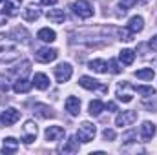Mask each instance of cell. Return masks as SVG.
Here are the masks:
<instances>
[{"instance_id":"1","label":"cell","mask_w":157,"mask_h":155,"mask_svg":"<svg viewBox=\"0 0 157 155\" xmlns=\"http://www.w3.org/2000/svg\"><path fill=\"white\" fill-rule=\"evenodd\" d=\"M95 133H97V130H95V126L91 122H82L77 131V139L80 142H90V141H93Z\"/></svg>"},{"instance_id":"2","label":"cell","mask_w":157,"mask_h":155,"mask_svg":"<svg viewBox=\"0 0 157 155\" xmlns=\"http://www.w3.org/2000/svg\"><path fill=\"white\" fill-rule=\"evenodd\" d=\"M71 9H73V13L80 17V18H90V17H93V7H91V4L88 2V0H78L75 2L73 6H71Z\"/></svg>"},{"instance_id":"3","label":"cell","mask_w":157,"mask_h":155,"mask_svg":"<svg viewBox=\"0 0 157 155\" xmlns=\"http://www.w3.org/2000/svg\"><path fill=\"white\" fill-rule=\"evenodd\" d=\"M71 75H73V68L68 62H62L55 68V77H57V82H60V84L68 82L71 78Z\"/></svg>"},{"instance_id":"4","label":"cell","mask_w":157,"mask_h":155,"mask_svg":"<svg viewBox=\"0 0 157 155\" xmlns=\"http://www.w3.org/2000/svg\"><path fill=\"white\" fill-rule=\"evenodd\" d=\"M78 86H82L84 89H99V91H102V93H106L108 91V86H104V84H101L99 80H95V78H91V77H80L78 78Z\"/></svg>"},{"instance_id":"5","label":"cell","mask_w":157,"mask_h":155,"mask_svg":"<svg viewBox=\"0 0 157 155\" xmlns=\"http://www.w3.org/2000/svg\"><path fill=\"white\" fill-rule=\"evenodd\" d=\"M135 120H137V112H133V110H126V112H122V113H119L117 115L115 124H117L119 128H124V126L133 124Z\"/></svg>"},{"instance_id":"6","label":"cell","mask_w":157,"mask_h":155,"mask_svg":"<svg viewBox=\"0 0 157 155\" xmlns=\"http://www.w3.org/2000/svg\"><path fill=\"white\" fill-rule=\"evenodd\" d=\"M35 139H37V124H35L33 120H26V124H24V135H22V142H26V144H31Z\"/></svg>"},{"instance_id":"7","label":"cell","mask_w":157,"mask_h":155,"mask_svg":"<svg viewBox=\"0 0 157 155\" xmlns=\"http://www.w3.org/2000/svg\"><path fill=\"white\" fill-rule=\"evenodd\" d=\"M18 119H20V112H18V110H15V108H7L6 112H2V115H0V122H2L4 126H13Z\"/></svg>"},{"instance_id":"8","label":"cell","mask_w":157,"mask_h":155,"mask_svg":"<svg viewBox=\"0 0 157 155\" xmlns=\"http://www.w3.org/2000/svg\"><path fill=\"white\" fill-rule=\"evenodd\" d=\"M35 57H37L39 62H53L59 57V51L51 49V47H40L39 51L35 53Z\"/></svg>"},{"instance_id":"9","label":"cell","mask_w":157,"mask_h":155,"mask_svg":"<svg viewBox=\"0 0 157 155\" xmlns=\"http://www.w3.org/2000/svg\"><path fill=\"white\" fill-rule=\"evenodd\" d=\"M64 137V128L62 126H49L46 128V141H60Z\"/></svg>"},{"instance_id":"10","label":"cell","mask_w":157,"mask_h":155,"mask_svg":"<svg viewBox=\"0 0 157 155\" xmlns=\"http://www.w3.org/2000/svg\"><path fill=\"white\" fill-rule=\"evenodd\" d=\"M155 135V124L154 122H143V126H141V137H143V141L144 142H148V141H152V137Z\"/></svg>"},{"instance_id":"11","label":"cell","mask_w":157,"mask_h":155,"mask_svg":"<svg viewBox=\"0 0 157 155\" xmlns=\"http://www.w3.org/2000/svg\"><path fill=\"white\" fill-rule=\"evenodd\" d=\"M18 9H20V0H6L2 13L7 17H15V15H18Z\"/></svg>"},{"instance_id":"12","label":"cell","mask_w":157,"mask_h":155,"mask_svg":"<svg viewBox=\"0 0 157 155\" xmlns=\"http://www.w3.org/2000/svg\"><path fill=\"white\" fill-rule=\"evenodd\" d=\"M31 86H33V82H29L26 77H20V78L15 80L13 89H15V93H28L31 89Z\"/></svg>"},{"instance_id":"13","label":"cell","mask_w":157,"mask_h":155,"mask_svg":"<svg viewBox=\"0 0 157 155\" xmlns=\"http://www.w3.org/2000/svg\"><path fill=\"white\" fill-rule=\"evenodd\" d=\"M66 112H70V115H78L80 113V100H78L77 97H68L66 99Z\"/></svg>"},{"instance_id":"14","label":"cell","mask_w":157,"mask_h":155,"mask_svg":"<svg viewBox=\"0 0 157 155\" xmlns=\"http://www.w3.org/2000/svg\"><path fill=\"white\" fill-rule=\"evenodd\" d=\"M143 28H144V20H143V17L135 15V17L130 18V22H128V29H130L133 35L139 33V31H143Z\"/></svg>"},{"instance_id":"15","label":"cell","mask_w":157,"mask_h":155,"mask_svg":"<svg viewBox=\"0 0 157 155\" xmlns=\"http://www.w3.org/2000/svg\"><path fill=\"white\" fill-rule=\"evenodd\" d=\"M46 17H48V20H49V22H53V24H62V22H64V18H66V15H64V11H62V9H49Z\"/></svg>"},{"instance_id":"16","label":"cell","mask_w":157,"mask_h":155,"mask_svg":"<svg viewBox=\"0 0 157 155\" xmlns=\"http://www.w3.org/2000/svg\"><path fill=\"white\" fill-rule=\"evenodd\" d=\"M88 68H90L91 71H95V73H106V71H108V64H106V60H102V59L91 60V62L88 64Z\"/></svg>"},{"instance_id":"17","label":"cell","mask_w":157,"mask_h":155,"mask_svg":"<svg viewBox=\"0 0 157 155\" xmlns=\"http://www.w3.org/2000/svg\"><path fill=\"white\" fill-rule=\"evenodd\" d=\"M33 86H35L37 89H48V88H49V78H48V75H44V73H35V77H33Z\"/></svg>"},{"instance_id":"18","label":"cell","mask_w":157,"mask_h":155,"mask_svg":"<svg viewBox=\"0 0 157 155\" xmlns=\"http://www.w3.org/2000/svg\"><path fill=\"white\" fill-rule=\"evenodd\" d=\"M39 17H40V9L37 7V6H28V7L24 9V20H28V22H35Z\"/></svg>"},{"instance_id":"19","label":"cell","mask_w":157,"mask_h":155,"mask_svg":"<svg viewBox=\"0 0 157 155\" xmlns=\"http://www.w3.org/2000/svg\"><path fill=\"white\" fill-rule=\"evenodd\" d=\"M17 150H18V141L13 139V137H6V139H4V148H2V152H4V153H15Z\"/></svg>"},{"instance_id":"20","label":"cell","mask_w":157,"mask_h":155,"mask_svg":"<svg viewBox=\"0 0 157 155\" xmlns=\"http://www.w3.org/2000/svg\"><path fill=\"white\" fill-rule=\"evenodd\" d=\"M37 39L42 40V42H53V40H57V35H55L53 29H49V28H42L39 33H37Z\"/></svg>"},{"instance_id":"21","label":"cell","mask_w":157,"mask_h":155,"mask_svg":"<svg viewBox=\"0 0 157 155\" xmlns=\"http://www.w3.org/2000/svg\"><path fill=\"white\" fill-rule=\"evenodd\" d=\"M35 113L40 117V119H49V117H53V110L49 108V106H46V104H35Z\"/></svg>"},{"instance_id":"22","label":"cell","mask_w":157,"mask_h":155,"mask_svg":"<svg viewBox=\"0 0 157 155\" xmlns=\"http://www.w3.org/2000/svg\"><path fill=\"white\" fill-rule=\"evenodd\" d=\"M119 59H121V62H122L124 66H130V64H133V60H135V53H133L132 49H122V51L119 53Z\"/></svg>"},{"instance_id":"23","label":"cell","mask_w":157,"mask_h":155,"mask_svg":"<svg viewBox=\"0 0 157 155\" xmlns=\"http://www.w3.org/2000/svg\"><path fill=\"white\" fill-rule=\"evenodd\" d=\"M88 110H90V115H91V117H99V115H101V112L104 110V102H102V100H99V99H97V100H91Z\"/></svg>"},{"instance_id":"24","label":"cell","mask_w":157,"mask_h":155,"mask_svg":"<svg viewBox=\"0 0 157 155\" xmlns=\"http://www.w3.org/2000/svg\"><path fill=\"white\" fill-rule=\"evenodd\" d=\"M62 152L64 153H77L78 152V141L77 139H68V142H66V146L62 148Z\"/></svg>"},{"instance_id":"25","label":"cell","mask_w":157,"mask_h":155,"mask_svg":"<svg viewBox=\"0 0 157 155\" xmlns=\"http://www.w3.org/2000/svg\"><path fill=\"white\" fill-rule=\"evenodd\" d=\"M135 77L141 78V80H152V78L155 77V73H154V70H152V68H144V70L135 71Z\"/></svg>"},{"instance_id":"26","label":"cell","mask_w":157,"mask_h":155,"mask_svg":"<svg viewBox=\"0 0 157 155\" xmlns=\"http://www.w3.org/2000/svg\"><path fill=\"white\" fill-rule=\"evenodd\" d=\"M133 89L139 93V95H144V97H152L155 95V89L152 86H133Z\"/></svg>"},{"instance_id":"27","label":"cell","mask_w":157,"mask_h":155,"mask_svg":"<svg viewBox=\"0 0 157 155\" xmlns=\"http://www.w3.org/2000/svg\"><path fill=\"white\" fill-rule=\"evenodd\" d=\"M135 4H137L135 0H121V13L124 15V13H126L132 6H135Z\"/></svg>"},{"instance_id":"28","label":"cell","mask_w":157,"mask_h":155,"mask_svg":"<svg viewBox=\"0 0 157 155\" xmlns=\"http://www.w3.org/2000/svg\"><path fill=\"white\" fill-rule=\"evenodd\" d=\"M102 135H104V139H106V141H115V131H113V130H110V128H106V130L102 131Z\"/></svg>"},{"instance_id":"29","label":"cell","mask_w":157,"mask_h":155,"mask_svg":"<svg viewBox=\"0 0 157 155\" xmlns=\"http://www.w3.org/2000/svg\"><path fill=\"white\" fill-rule=\"evenodd\" d=\"M110 71L112 73H121V68H119V64H117V60H110Z\"/></svg>"},{"instance_id":"30","label":"cell","mask_w":157,"mask_h":155,"mask_svg":"<svg viewBox=\"0 0 157 155\" xmlns=\"http://www.w3.org/2000/svg\"><path fill=\"white\" fill-rule=\"evenodd\" d=\"M132 139H135V131H133V130H130V131L122 137V141H124V142H133Z\"/></svg>"},{"instance_id":"31","label":"cell","mask_w":157,"mask_h":155,"mask_svg":"<svg viewBox=\"0 0 157 155\" xmlns=\"http://www.w3.org/2000/svg\"><path fill=\"white\" fill-rule=\"evenodd\" d=\"M150 49L152 51H157V35L152 37V40H150Z\"/></svg>"},{"instance_id":"32","label":"cell","mask_w":157,"mask_h":155,"mask_svg":"<svg viewBox=\"0 0 157 155\" xmlns=\"http://www.w3.org/2000/svg\"><path fill=\"white\" fill-rule=\"evenodd\" d=\"M104 108H108V110H112V112H117V104H115V102H108V104H104Z\"/></svg>"},{"instance_id":"33","label":"cell","mask_w":157,"mask_h":155,"mask_svg":"<svg viewBox=\"0 0 157 155\" xmlns=\"http://www.w3.org/2000/svg\"><path fill=\"white\" fill-rule=\"evenodd\" d=\"M6 17H7V15H4V13L0 15V26H4V24L7 22V18H6Z\"/></svg>"},{"instance_id":"34","label":"cell","mask_w":157,"mask_h":155,"mask_svg":"<svg viewBox=\"0 0 157 155\" xmlns=\"http://www.w3.org/2000/svg\"><path fill=\"white\" fill-rule=\"evenodd\" d=\"M42 4H46V6H53V4H57V0H42Z\"/></svg>"},{"instance_id":"35","label":"cell","mask_w":157,"mask_h":155,"mask_svg":"<svg viewBox=\"0 0 157 155\" xmlns=\"http://www.w3.org/2000/svg\"><path fill=\"white\" fill-rule=\"evenodd\" d=\"M135 2H139V4H148L150 0H135Z\"/></svg>"},{"instance_id":"36","label":"cell","mask_w":157,"mask_h":155,"mask_svg":"<svg viewBox=\"0 0 157 155\" xmlns=\"http://www.w3.org/2000/svg\"><path fill=\"white\" fill-rule=\"evenodd\" d=\"M155 66H157V60H155Z\"/></svg>"},{"instance_id":"37","label":"cell","mask_w":157,"mask_h":155,"mask_svg":"<svg viewBox=\"0 0 157 155\" xmlns=\"http://www.w3.org/2000/svg\"><path fill=\"white\" fill-rule=\"evenodd\" d=\"M0 2H4V0H0Z\"/></svg>"}]
</instances>
